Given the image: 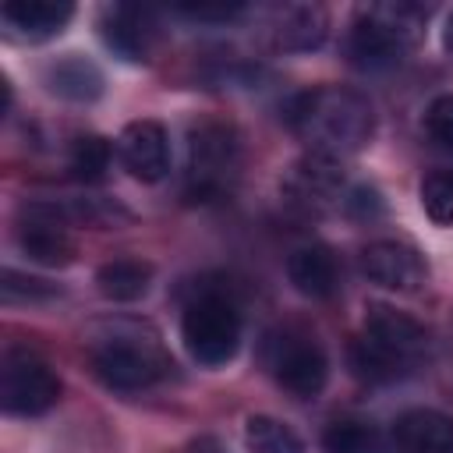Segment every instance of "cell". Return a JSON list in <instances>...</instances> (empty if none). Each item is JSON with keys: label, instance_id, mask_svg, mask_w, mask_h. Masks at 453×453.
I'll use <instances>...</instances> for the list:
<instances>
[{"label": "cell", "instance_id": "1", "mask_svg": "<svg viewBox=\"0 0 453 453\" xmlns=\"http://www.w3.org/2000/svg\"><path fill=\"white\" fill-rule=\"evenodd\" d=\"M287 124L308 145V152L340 159L368 145L375 131V113L361 92L343 85H319L290 99Z\"/></svg>", "mask_w": 453, "mask_h": 453}, {"label": "cell", "instance_id": "2", "mask_svg": "<svg viewBox=\"0 0 453 453\" xmlns=\"http://www.w3.org/2000/svg\"><path fill=\"white\" fill-rule=\"evenodd\" d=\"M428 11L418 4H375L365 7L347 35V53L357 67L365 71H382L393 67L421 35Z\"/></svg>", "mask_w": 453, "mask_h": 453}, {"label": "cell", "instance_id": "3", "mask_svg": "<svg viewBox=\"0 0 453 453\" xmlns=\"http://www.w3.org/2000/svg\"><path fill=\"white\" fill-rule=\"evenodd\" d=\"M241 170V145L234 127L226 124H198L188 142V195L195 202H209L230 191Z\"/></svg>", "mask_w": 453, "mask_h": 453}, {"label": "cell", "instance_id": "4", "mask_svg": "<svg viewBox=\"0 0 453 453\" xmlns=\"http://www.w3.org/2000/svg\"><path fill=\"white\" fill-rule=\"evenodd\" d=\"M184 347L202 365H226L241 347V315L223 294H202L180 319Z\"/></svg>", "mask_w": 453, "mask_h": 453}, {"label": "cell", "instance_id": "5", "mask_svg": "<svg viewBox=\"0 0 453 453\" xmlns=\"http://www.w3.org/2000/svg\"><path fill=\"white\" fill-rule=\"evenodd\" d=\"M92 368L113 389H142L166 375L170 357L156 340H142L134 333H113L92 347Z\"/></svg>", "mask_w": 453, "mask_h": 453}, {"label": "cell", "instance_id": "6", "mask_svg": "<svg viewBox=\"0 0 453 453\" xmlns=\"http://www.w3.org/2000/svg\"><path fill=\"white\" fill-rule=\"evenodd\" d=\"M265 365H269L273 379L294 396H315V393H322V386L329 379L326 350L311 336L294 333V329L273 333L265 340Z\"/></svg>", "mask_w": 453, "mask_h": 453}, {"label": "cell", "instance_id": "7", "mask_svg": "<svg viewBox=\"0 0 453 453\" xmlns=\"http://www.w3.org/2000/svg\"><path fill=\"white\" fill-rule=\"evenodd\" d=\"M60 400V379L57 372L28 354V350H7L0 365V403L7 414H42Z\"/></svg>", "mask_w": 453, "mask_h": 453}, {"label": "cell", "instance_id": "8", "mask_svg": "<svg viewBox=\"0 0 453 453\" xmlns=\"http://www.w3.org/2000/svg\"><path fill=\"white\" fill-rule=\"evenodd\" d=\"M382 357H389L403 375L428 354V329L393 304H368L365 333H361Z\"/></svg>", "mask_w": 453, "mask_h": 453}, {"label": "cell", "instance_id": "9", "mask_svg": "<svg viewBox=\"0 0 453 453\" xmlns=\"http://www.w3.org/2000/svg\"><path fill=\"white\" fill-rule=\"evenodd\" d=\"M343 188V173H340V159L322 156V152H308L301 156L290 173L283 177V198L290 209L304 212V216H319L326 212L336 195Z\"/></svg>", "mask_w": 453, "mask_h": 453}, {"label": "cell", "instance_id": "10", "mask_svg": "<svg viewBox=\"0 0 453 453\" xmlns=\"http://www.w3.org/2000/svg\"><path fill=\"white\" fill-rule=\"evenodd\" d=\"M14 237H18V248L42 265H67L74 258V237H71L64 216L50 205L21 209Z\"/></svg>", "mask_w": 453, "mask_h": 453}, {"label": "cell", "instance_id": "11", "mask_svg": "<svg viewBox=\"0 0 453 453\" xmlns=\"http://www.w3.org/2000/svg\"><path fill=\"white\" fill-rule=\"evenodd\" d=\"M361 273L386 287V290H400L411 294L428 280V265L418 255V248L403 244V241H372L361 251Z\"/></svg>", "mask_w": 453, "mask_h": 453}, {"label": "cell", "instance_id": "12", "mask_svg": "<svg viewBox=\"0 0 453 453\" xmlns=\"http://www.w3.org/2000/svg\"><path fill=\"white\" fill-rule=\"evenodd\" d=\"M117 152L127 173L145 184L163 180L170 170V142L159 120H131L117 138Z\"/></svg>", "mask_w": 453, "mask_h": 453}, {"label": "cell", "instance_id": "13", "mask_svg": "<svg viewBox=\"0 0 453 453\" xmlns=\"http://www.w3.org/2000/svg\"><path fill=\"white\" fill-rule=\"evenodd\" d=\"M393 453H453V418L414 407L393 425Z\"/></svg>", "mask_w": 453, "mask_h": 453}, {"label": "cell", "instance_id": "14", "mask_svg": "<svg viewBox=\"0 0 453 453\" xmlns=\"http://www.w3.org/2000/svg\"><path fill=\"white\" fill-rule=\"evenodd\" d=\"M287 276L294 283L297 294L311 297V301H326L336 294V258L326 244H301L290 251L287 258Z\"/></svg>", "mask_w": 453, "mask_h": 453}, {"label": "cell", "instance_id": "15", "mask_svg": "<svg viewBox=\"0 0 453 453\" xmlns=\"http://www.w3.org/2000/svg\"><path fill=\"white\" fill-rule=\"evenodd\" d=\"M74 7L67 0H7L0 7V18L14 25L28 39H50L71 21Z\"/></svg>", "mask_w": 453, "mask_h": 453}, {"label": "cell", "instance_id": "16", "mask_svg": "<svg viewBox=\"0 0 453 453\" xmlns=\"http://www.w3.org/2000/svg\"><path fill=\"white\" fill-rule=\"evenodd\" d=\"M46 85L53 96L60 99H71V103H92L99 92H103V74L92 60L71 53V57H60L57 64H50L46 71Z\"/></svg>", "mask_w": 453, "mask_h": 453}, {"label": "cell", "instance_id": "17", "mask_svg": "<svg viewBox=\"0 0 453 453\" xmlns=\"http://www.w3.org/2000/svg\"><path fill=\"white\" fill-rule=\"evenodd\" d=\"M103 39L124 60H145L149 39H152L149 14L145 11H134V7H113L110 18H106V25H103Z\"/></svg>", "mask_w": 453, "mask_h": 453}, {"label": "cell", "instance_id": "18", "mask_svg": "<svg viewBox=\"0 0 453 453\" xmlns=\"http://www.w3.org/2000/svg\"><path fill=\"white\" fill-rule=\"evenodd\" d=\"M149 283H152V265L142 258H113L96 273V287L110 301H138L149 290Z\"/></svg>", "mask_w": 453, "mask_h": 453}, {"label": "cell", "instance_id": "19", "mask_svg": "<svg viewBox=\"0 0 453 453\" xmlns=\"http://www.w3.org/2000/svg\"><path fill=\"white\" fill-rule=\"evenodd\" d=\"M326 11L315 4H297L287 7L276 21V46L283 50H311L326 39Z\"/></svg>", "mask_w": 453, "mask_h": 453}, {"label": "cell", "instance_id": "20", "mask_svg": "<svg viewBox=\"0 0 453 453\" xmlns=\"http://www.w3.org/2000/svg\"><path fill=\"white\" fill-rule=\"evenodd\" d=\"M322 453H393L382 432L368 421H333L322 432Z\"/></svg>", "mask_w": 453, "mask_h": 453}, {"label": "cell", "instance_id": "21", "mask_svg": "<svg viewBox=\"0 0 453 453\" xmlns=\"http://www.w3.org/2000/svg\"><path fill=\"white\" fill-rule=\"evenodd\" d=\"M244 442L251 453H304L297 432L269 414H251L244 425Z\"/></svg>", "mask_w": 453, "mask_h": 453}, {"label": "cell", "instance_id": "22", "mask_svg": "<svg viewBox=\"0 0 453 453\" xmlns=\"http://www.w3.org/2000/svg\"><path fill=\"white\" fill-rule=\"evenodd\" d=\"M110 156H113V149H110L106 138H99V134H85V138H74L71 156H67V170H71L78 180L96 184V180L106 177V170H110Z\"/></svg>", "mask_w": 453, "mask_h": 453}, {"label": "cell", "instance_id": "23", "mask_svg": "<svg viewBox=\"0 0 453 453\" xmlns=\"http://www.w3.org/2000/svg\"><path fill=\"white\" fill-rule=\"evenodd\" d=\"M421 205L435 223H453V170H435L421 180Z\"/></svg>", "mask_w": 453, "mask_h": 453}, {"label": "cell", "instance_id": "24", "mask_svg": "<svg viewBox=\"0 0 453 453\" xmlns=\"http://www.w3.org/2000/svg\"><path fill=\"white\" fill-rule=\"evenodd\" d=\"M425 127H428V134H432L439 145L453 149V92H442V96H435V99L428 103V110H425Z\"/></svg>", "mask_w": 453, "mask_h": 453}, {"label": "cell", "instance_id": "25", "mask_svg": "<svg viewBox=\"0 0 453 453\" xmlns=\"http://www.w3.org/2000/svg\"><path fill=\"white\" fill-rule=\"evenodd\" d=\"M4 297L14 301V297H50L53 287L46 280H32V276H18L14 269H4Z\"/></svg>", "mask_w": 453, "mask_h": 453}, {"label": "cell", "instance_id": "26", "mask_svg": "<svg viewBox=\"0 0 453 453\" xmlns=\"http://www.w3.org/2000/svg\"><path fill=\"white\" fill-rule=\"evenodd\" d=\"M188 18H219V21H226V18H234V14H241V4H226V7H205V4H184L180 7Z\"/></svg>", "mask_w": 453, "mask_h": 453}, {"label": "cell", "instance_id": "27", "mask_svg": "<svg viewBox=\"0 0 453 453\" xmlns=\"http://www.w3.org/2000/svg\"><path fill=\"white\" fill-rule=\"evenodd\" d=\"M442 46H446V53H453V14L446 18V28H442Z\"/></svg>", "mask_w": 453, "mask_h": 453}]
</instances>
